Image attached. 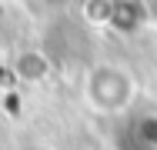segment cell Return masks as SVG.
I'll list each match as a JSON object with an SVG mask.
<instances>
[{"instance_id":"cell-2","label":"cell","mask_w":157,"mask_h":150,"mask_svg":"<svg viewBox=\"0 0 157 150\" xmlns=\"http://www.w3.org/2000/svg\"><path fill=\"white\" fill-rule=\"evenodd\" d=\"M17 77H24V80H44L47 77V57L44 54H37V50H24L20 57H17Z\"/></svg>"},{"instance_id":"cell-1","label":"cell","mask_w":157,"mask_h":150,"mask_svg":"<svg viewBox=\"0 0 157 150\" xmlns=\"http://www.w3.org/2000/svg\"><path fill=\"white\" fill-rule=\"evenodd\" d=\"M134 97H137V80H134V73L124 63L100 60L84 77V100L97 114H107V117L124 114L134 103Z\"/></svg>"}]
</instances>
